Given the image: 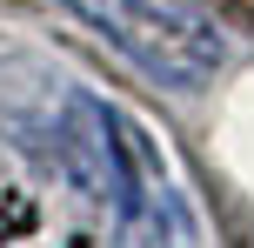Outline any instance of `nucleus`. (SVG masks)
<instances>
[{
	"label": "nucleus",
	"mask_w": 254,
	"mask_h": 248,
	"mask_svg": "<svg viewBox=\"0 0 254 248\" xmlns=\"http://www.w3.org/2000/svg\"><path fill=\"white\" fill-rule=\"evenodd\" d=\"M67 7L87 27H101L147 81H161L174 94L207 87L228 61V34L188 0H67Z\"/></svg>",
	"instance_id": "nucleus-1"
},
{
	"label": "nucleus",
	"mask_w": 254,
	"mask_h": 248,
	"mask_svg": "<svg viewBox=\"0 0 254 248\" xmlns=\"http://www.w3.org/2000/svg\"><path fill=\"white\" fill-rule=\"evenodd\" d=\"M121 134H127V195L114 201L121 215V248H194V228L181 215L174 188H167L161 161H154L147 134L121 114Z\"/></svg>",
	"instance_id": "nucleus-2"
}]
</instances>
